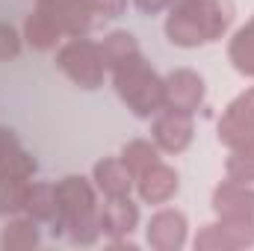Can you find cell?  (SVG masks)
<instances>
[{
  "label": "cell",
  "instance_id": "ba28073f",
  "mask_svg": "<svg viewBox=\"0 0 254 251\" xmlns=\"http://www.w3.org/2000/svg\"><path fill=\"white\" fill-rule=\"evenodd\" d=\"M246 139H254V86L240 92L219 119V142L234 148Z\"/></svg>",
  "mask_w": 254,
  "mask_h": 251
},
{
  "label": "cell",
  "instance_id": "7402d4cb",
  "mask_svg": "<svg viewBox=\"0 0 254 251\" xmlns=\"http://www.w3.org/2000/svg\"><path fill=\"white\" fill-rule=\"evenodd\" d=\"M157 160H160V148L154 142H148V139H133V142H127L125 148H122V163L133 172V178L139 172H145Z\"/></svg>",
  "mask_w": 254,
  "mask_h": 251
},
{
  "label": "cell",
  "instance_id": "8992f818",
  "mask_svg": "<svg viewBox=\"0 0 254 251\" xmlns=\"http://www.w3.org/2000/svg\"><path fill=\"white\" fill-rule=\"evenodd\" d=\"M36 9L68 39H80L95 24V9L89 0H36Z\"/></svg>",
  "mask_w": 254,
  "mask_h": 251
},
{
  "label": "cell",
  "instance_id": "7a4b0ae2",
  "mask_svg": "<svg viewBox=\"0 0 254 251\" xmlns=\"http://www.w3.org/2000/svg\"><path fill=\"white\" fill-rule=\"evenodd\" d=\"M57 195H60V216L51 228L54 237H68L77 246H92L101 237L92 184L80 175H68L57 184Z\"/></svg>",
  "mask_w": 254,
  "mask_h": 251
},
{
  "label": "cell",
  "instance_id": "52a82bcc",
  "mask_svg": "<svg viewBox=\"0 0 254 251\" xmlns=\"http://www.w3.org/2000/svg\"><path fill=\"white\" fill-rule=\"evenodd\" d=\"M192 113L184 110H172V107H163L157 116H154V125H151V139L160 151H169V154H181L187 151L192 142Z\"/></svg>",
  "mask_w": 254,
  "mask_h": 251
},
{
  "label": "cell",
  "instance_id": "2e32d148",
  "mask_svg": "<svg viewBox=\"0 0 254 251\" xmlns=\"http://www.w3.org/2000/svg\"><path fill=\"white\" fill-rule=\"evenodd\" d=\"M27 216H33L36 222H48L54 225L60 216V195H57V184H30L27 192Z\"/></svg>",
  "mask_w": 254,
  "mask_h": 251
},
{
  "label": "cell",
  "instance_id": "5bb4252c",
  "mask_svg": "<svg viewBox=\"0 0 254 251\" xmlns=\"http://www.w3.org/2000/svg\"><path fill=\"white\" fill-rule=\"evenodd\" d=\"M0 175H12V178L36 175V160L24 151L15 130H6V127H0Z\"/></svg>",
  "mask_w": 254,
  "mask_h": 251
},
{
  "label": "cell",
  "instance_id": "ac0fdd59",
  "mask_svg": "<svg viewBox=\"0 0 254 251\" xmlns=\"http://www.w3.org/2000/svg\"><path fill=\"white\" fill-rule=\"evenodd\" d=\"M0 246H3L6 251H30V249H36V246H39V222H36L33 216L6 222L3 237H0Z\"/></svg>",
  "mask_w": 254,
  "mask_h": 251
},
{
  "label": "cell",
  "instance_id": "d4e9b609",
  "mask_svg": "<svg viewBox=\"0 0 254 251\" xmlns=\"http://www.w3.org/2000/svg\"><path fill=\"white\" fill-rule=\"evenodd\" d=\"M98 18H119L125 12L127 0H89Z\"/></svg>",
  "mask_w": 254,
  "mask_h": 251
},
{
  "label": "cell",
  "instance_id": "4fadbf2b",
  "mask_svg": "<svg viewBox=\"0 0 254 251\" xmlns=\"http://www.w3.org/2000/svg\"><path fill=\"white\" fill-rule=\"evenodd\" d=\"M92 178L98 189L107 195V198H122V195H130V187H133V172L122 163V157H107V160H98L95 169H92Z\"/></svg>",
  "mask_w": 254,
  "mask_h": 251
},
{
  "label": "cell",
  "instance_id": "9a60e30c",
  "mask_svg": "<svg viewBox=\"0 0 254 251\" xmlns=\"http://www.w3.org/2000/svg\"><path fill=\"white\" fill-rule=\"evenodd\" d=\"M98 48H101V57H104L107 71H116V68H122V65H127V63H133V60L142 57L136 36L127 33V30H113L110 36H104V42H101Z\"/></svg>",
  "mask_w": 254,
  "mask_h": 251
},
{
  "label": "cell",
  "instance_id": "cb8c5ba5",
  "mask_svg": "<svg viewBox=\"0 0 254 251\" xmlns=\"http://www.w3.org/2000/svg\"><path fill=\"white\" fill-rule=\"evenodd\" d=\"M21 39L18 30L12 24H0V63H9V60H18L21 54Z\"/></svg>",
  "mask_w": 254,
  "mask_h": 251
},
{
  "label": "cell",
  "instance_id": "ffe728a7",
  "mask_svg": "<svg viewBox=\"0 0 254 251\" xmlns=\"http://www.w3.org/2000/svg\"><path fill=\"white\" fill-rule=\"evenodd\" d=\"M30 178H12L0 175V216H15L27 207Z\"/></svg>",
  "mask_w": 254,
  "mask_h": 251
},
{
  "label": "cell",
  "instance_id": "44dd1931",
  "mask_svg": "<svg viewBox=\"0 0 254 251\" xmlns=\"http://www.w3.org/2000/svg\"><path fill=\"white\" fill-rule=\"evenodd\" d=\"M225 172L231 181L254 184V139H246L231 148V157L225 160Z\"/></svg>",
  "mask_w": 254,
  "mask_h": 251
},
{
  "label": "cell",
  "instance_id": "9c48e42d",
  "mask_svg": "<svg viewBox=\"0 0 254 251\" xmlns=\"http://www.w3.org/2000/svg\"><path fill=\"white\" fill-rule=\"evenodd\" d=\"M166 83V107L172 110H184V113H195L204 104V80L201 74H195L190 68H175L172 74L163 77Z\"/></svg>",
  "mask_w": 254,
  "mask_h": 251
},
{
  "label": "cell",
  "instance_id": "603a6c76",
  "mask_svg": "<svg viewBox=\"0 0 254 251\" xmlns=\"http://www.w3.org/2000/svg\"><path fill=\"white\" fill-rule=\"evenodd\" d=\"M195 249H201V251L234 249V243H231V237H228L225 225H222V222H216V225H204V228H201V234L195 237Z\"/></svg>",
  "mask_w": 254,
  "mask_h": 251
},
{
  "label": "cell",
  "instance_id": "277c9868",
  "mask_svg": "<svg viewBox=\"0 0 254 251\" xmlns=\"http://www.w3.org/2000/svg\"><path fill=\"white\" fill-rule=\"evenodd\" d=\"M213 210L225 225L234 249L254 246V189L252 184L225 181L213 189Z\"/></svg>",
  "mask_w": 254,
  "mask_h": 251
},
{
  "label": "cell",
  "instance_id": "30bf717a",
  "mask_svg": "<svg viewBox=\"0 0 254 251\" xmlns=\"http://www.w3.org/2000/svg\"><path fill=\"white\" fill-rule=\"evenodd\" d=\"M136 187H139V198L145 204H166L178 195L181 189V178L172 166H166L163 160L151 163L145 172L136 175Z\"/></svg>",
  "mask_w": 254,
  "mask_h": 251
},
{
  "label": "cell",
  "instance_id": "4316f807",
  "mask_svg": "<svg viewBox=\"0 0 254 251\" xmlns=\"http://www.w3.org/2000/svg\"><path fill=\"white\" fill-rule=\"evenodd\" d=\"M184 3H192V0H169V9L172 6H184Z\"/></svg>",
  "mask_w": 254,
  "mask_h": 251
},
{
  "label": "cell",
  "instance_id": "8fae6325",
  "mask_svg": "<svg viewBox=\"0 0 254 251\" xmlns=\"http://www.w3.org/2000/svg\"><path fill=\"white\" fill-rule=\"evenodd\" d=\"M148 246L157 251H178L187 243V216L181 210H160L148 222Z\"/></svg>",
  "mask_w": 254,
  "mask_h": 251
},
{
  "label": "cell",
  "instance_id": "3957f363",
  "mask_svg": "<svg viewBox=\"0 0 254 251\" xmlns=\"http://www.w3.org/2000/svg\"><path fill=\"white\" fill-rule=\"evenodd\" d=\"M110 74H113L119 98L125 101V107L136 119H151L166 107V83L142 57Z\"/></svg>",
  "mask_w": 254,
  "mask_h": 251
},
{
  "label": "cell",
  "instance_id": "d6986e66",
  "mask_svg": "<svg viewBox=\"0 0 254 251\" xmlns=\"http://www.w3.org/2000/svg\"><path fill=\"white\" fill-rule=\"evenodd\" d=\"M24 39H27V45L30 48H36V51H51V48H57L60 45V39H63V33L36 9L27 21H24Z\"/></svg>",
  "mask_w": 254,
  "mask_h": 251
},
{
  "label": "cell",
  "instance_id": "7c38bea8",
  "mask_svg": "<svg viewBox=\"0 0 254 251\" xmlns=\"http://www.w3.org/2000/svg\"><path fill=\"white\" fill-rule=\"evenodd\" d=\"M98 225H101V234H107L110 240L127 237L139 225V207L130 201V195L107 198V204L98 210Z\"/></svg>",
  "mask_w": 254,
  "mask_h": 251
},
{
  "label": "cell",
  "instance_id": "484cf974",
  "mask_svg": "<svg viewBox=\"0 0 254 251\" xmlns=\"http://www.w3.org/2000/svg\"><path fill=\"white\" fill-rule=\"evenodd\" d=\"M133 3H136V9L145 12V15H157V12H163V9L169 6V0H133Z\"/></svg>",
  "mask_w": 254,
  "mask_h": 251
},
{
  "label": "cell",
  "instance_id": "6da1fadb",
  "mask_svg": "<svg viewBox=\"0 0 254 251\" xmlns=\"http://www.w3.org/2000/svg\"><path fill=\"white\" fill-rule=\"evenodd\" d=\"M231 0H192L184 6H172L166 18V39L178 48H201L219 42L234 24Z\"/></svg>",
  "mask_w": 254,
  "mask_h": 251
},
{
  "label": "cell",
  "instance_id": "e0dca14e",
  "mask_svg": "<svg viewBox=\"0 0 254 251\" xmlns=\"http://www.w3.org/2000/svg\"><path fill=\"white\" fill-rule=\"evenodd\" d=\"M228 60L243 77H254V15L228 42Z\"/></svg>",
  "mask_w": 254,
  "mask_h": 251
},
{
  "label": "cell",
  "instance_id": "5b68a950",
  "mask_svg": "<svg viewBox=\"0 0 254 251\" xmlns=\"http://www.w3.org/2000/svg\"><path fill=\"white\" fill-rule=\"evenodd\" d=\"M57 68L80 89H98L104 83V74H107L101 48L95 42H89L86 36L65 42L57 51Z\"/></svg>",
  "mask_w": 254,
  "mask_h": 251
}]
</instances>
